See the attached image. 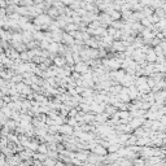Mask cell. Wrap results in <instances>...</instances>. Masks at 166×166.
Wrapping results in <instances>:
<instances>
[{
    "label": "cell",
    "instance_id": "obj_1",
    "mask_svg": "<svg viewBox=\"0 0 166 166\" xmlns=\"http://www.w3.org/2000/svg\"><path fill=\"white\" fill-rule=\"evenodd\" d=\"M44 166H55V161L47 160V161H44Z\"/></svg>",
    "mask_w": 166,
    "mask_h": 166
}]
</instances>
